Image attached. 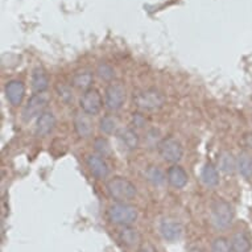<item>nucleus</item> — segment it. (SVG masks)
<instances>
[{
  "instance_id": "obj_32",
  "label": "nucleus",
  "mask_w": 252,
  "mask_h": 252,
  "mask_svg": "<svg viewBox=\"0 0 252 252\" xmlns=\"http://www.w3.org/2000/svg\"><path fill=\"white\" fill-rule=\"evenodd\" d=\"M189 252H205V251H203L202 248L194 247V248H191V250H189Z\"/></svg>"
},
{
  "instance_id": "obj_2",
  "label": "nucleus",
  "mask_w": 252,
  "mask_h": 252,
  "mask_svg": "<svg viewBox=\"0 0 252 252\" xmlns=\"http://www.w3.org/2000/svg\"><path fill=\"white\" fill-rule=\"evenodd\" d=\"M106 189L115 202H129L136 195V186L128 178L120 176L110 178L106 184Z\"/></svg>"
},
{
  "instance_id": "obj_26",
  "label": "nucleus",
  "mask_w": 252,
  "mask_h": 252,
  "mask_svg": "<svg viewBox=\"0 0 252 252\" xmlns=\"http://www.w3.org/2000/svg\"><path fill=\"white\" fill-rule=\"evenodd\" d=\"M96 74L100 79L107 81V82H112L114 77H115V70L107 62H100L99 65L96 66Z\"/></svg>"
},
{
  "instance_id": "obj_28",
  "label": "nucleus",
  "mask_w": 252,
  "mask_h": 252,
  "mask_svg": "<svg viewBox=\"0 0 252 252\" xmlns=\"http://www.w3.org/2000/svg\"><path fill=\"white\" fill-rule=\"evenodd\" d=\"M211 252H232V250L226 238H217L211 243Z\"/></svg>"
},
{
  "instance_id": "obj_6",
  "label": "nucleus",
  "mask_w": 252,
  "mask_h": 252,
  "mask_svg": "<svg viewBox=\"0 0 252 252\" xmlns=\"http://www.w3.org/2000/svg\"><path fill=\"white\" fill-rule=\"evenodd\" d=\"M127 91L123 82L120 81H112L107 85L104 91V104L111 111H119L126 103Z\"/></svg>"
},
{
  "instance_id": "obj_3",
  "label": "nucleus",
  "mask_w": 252,
  "mask_h": 252,
  "mask_svg": "<svg viewBox=\"0 0 252 252\" xmlns=\"http://www.w3.org/2000/svg\"><path fill=\"white\" fill-rule=\"evenodd\" d=\"M235 217L234 207L230 202L222 198H217L211 203L210 218L211 223L217 230H226L231 226Z\"/></svg>"
},
{
  "instance_id": "obj_31",
  "label": "nucleus",
  "mask_w": 252,
  "mask_h": 252,
  "mask_svg": "<svg viewBox=\"0 0 252 252\" xmlns=\"http://www.w3.org/2000/svg\"><path fill=\"white\" fill-rule=\"evenodd\" d=\"M246 140H247V145L250 148H252V135L250 136H246Z\"/></svg>"
},
{
  "instance_id": "obj_10",
  "label": "nucleus",
  "mask_w": 252,
  "mask_h": 252,
  "mask_svg": "<svg viewBox=\"0 0 252 252\" xmlns=\"http://www.w3.org/2000/svg\"><path fill=\"white\" fill-rule=\"evenodd\" d=\"M160 232L166 242L174 243L181 239L184 234V226L176 219H164L160 224Z\"/></svg>"
},
{
  "instance_id": "obj_25",
  "label": "nucleus",
  "mask_w": 252,
  "mask_h": 252,
  "mask_svg": "<svg viewBox=\"0 0 252 252\" xmlns=\"http://www.w3.org/2000/svg\"><path fill=\"white\" fill-rule=\"evenodd\" d=\"M94 151L96 152V155H99L102 157H110L112 153L111 145L108 143V140L106 137L100 136L96 137L95 140H94Z\"/></svg>"
},
{
  "instance_id": "obj_17",
  "label": "nucleus",
  "mask_w": 252,
  "mask_h": 252,
  "mask_svg": "<svg viewBox=\"0 0 252 252\" xmlns=\"http://www.w3.org/2000/svg\"><path fill=\"white\" fill-rule=\"evenodd\" d=\"M118 238H119L120 243L128 248L136 247L141 240L140 232L137 231L136 228H133L132 226H126V227L122 228Z\"/></svg>"
},
{
  "instance_id": "obj_5",
  "label": "nucleus",
  "mask_w": 252,
  "mask_h": 252,
  "mask_svg": "<svg viewBox=\"0 0 252 252\" xmlns=\"http://www.w3.org/2000/svg\"><path fill=\"white\" fill-rule=\"evenodd\" d=\"M157 151L162 160L170 164H177L184 157V147L181 141L173 136H166L158 141Z\"/></svg>"
},
{
  "instance_id": "obj_1",
  "label": "nucleus",
  "mask_w": 252,
  "mask_h": 252,
  "mask_svg": "<svg viewBox=\"0 0 252 252\" xmlns=\"http://www.w3.org/2000/svg\"><path fill=\"white\" fill-rule=\"evenodd\" d=\"M139 213L137 209L128 202H114L107 209V218L116 226H132L136 222Z\"/></svg>"
},
{
  "instance_id": "obj_11",
  "label": "nucleus",
  "mask_w": 252,
  "mask_h": 252,
  "mask_svg": "<svg viewBox=\"0 0 252 252\" xmlns=\"http://www.w3.org/2000/svg\"><path fill=\"white\" fill-rule=\"evenodd\" d=\"M4 93L9 103L12 106H20L25 95L24 83L19 81V79H12L5 85Z\"/></svg>"
},
{
  "instance_id": "obj_23",
  "label": "nucleus",
  "mask_w": 252,
  "mask_h": 252,
  "mask_svg": "<svg viewBox=\"0 0 252 252\" xmlns=\"http://www.w3.org/2000/svg\"><path fill=\"white\" fill-rule=\"evenodd\" d=\"M145 178L153 186H161L165 184V181H168L166 174L156 165H151L147 168V170H145Z\"/></svg>"
},
{
  "instance_id": "obj_22",
  "label": "nucleus",
  "mask_w": 252,
  "mask_h": 252,
  "mask_svg": "<svg viewBox=\"0 0 252 252\" xmlns=\"http://www.w3.org/2000/svg\"><path fill=\"white\" fill-rule=\"evenodd\" d=\"M236 170L244 178L252 177V157L246 152H242L236 157Z\"/></svg>"
},
{
  "instance_id": "obj_13",
  "label": "nucleus",
  "mask_w": 252,
  "mask_h": 252,
  "mask_svg": "<svg viewBox=\"0 0 252 252\" xmlns=\"http://www.w3.org/2000/svg\"><path fill=\"white\" fill-rule=\"evenodd\" d=\"M57 124V119L52 111H45L41 116L37 118V123H36V133L37 136L45 137L49 133L53 132V129L56 128Z\"/></svg>"
},
{
  "instance_id": "obj_27",
  "label": "nucleus",
  "mask_w": 252,
  "mask_h": 252,
  "mask_svg": "<svg viewBox=\"0 0 252 252\" xmlns=\"http://www.w3.org/2000/svg\"><path fill=\"white\" fill-rule=\"evenodd\" d=\"M56 93L60 96V99L65 103H71L73 102V91H71L70 86H67L65 83H57L56 85Z\"/></svg>"
},
{
  "instance_id": "obj_18",
  "label": "nucleus",
  "mask_w": 252,
  "mask_h": 252,
  "mask_svg": "<svg viewBox=\"0 0 252 252\" xmlns=\"http://www.w3.org/2000/svg\"><path fill=\"white\" fill-rule=\"evenodd\" d=\"M217 168H219V170H222L223 173L232 174L236 170V158L231 152L223 151L219 153Z\"/></svg>"
},
{
  "instance_id": "obj_21",
  "label": "nucleus",
  "mask_w": 252,
  "mask_h": 252,
  "mask_svg": "<svg viewBox=\"0 0 252 252\" xmlns=\"http://www.w3.org/2000/svg\"><path fill=\"white\" fill-rule=\"evenodd\" d=\"M202 181L205 182V185L214 188L219 184V173L218 168L213 164V162H206L202 169Z\"/></svg>"
},
{
  "instance_id": "obj_29",
  "label": "nucleus",
  "mask_w": 252,
  "mask_h": 252,
  "mask_svg": "<svg viewBox=\"0 0 252 252\" xmlns=\"http://www.w3.org/2000/svg\"><path fill=\"white\" fill-rule=\"evenodd\" d=\"M147 123V119L145 116L141 114V112H135L132 114V126L136 127V128H143Z\"/></svg>"
},
{
  "instance_id": "obj_16",
  "label": "nucleus",
  "mask_w": 252,
  "mask_h": 252,
  "mask_svg": "<svg viewBox=\"0 0 252 252\" xmlns=\"http://www.w3.org/2000/svg\"><path fill=\"white\" fill-rule=\"evenodd\" d=\"M94 82V74L93 71L87 70V69H82V70L75 71L73 78H71V85L78 89V90L86 91L91 89Z\"/></svg>"
},
{
  "instance_id": "obj_19",
  "label": "nucleus",
  "mask_w": 252,
  "mask_h": 252,
  "mask_svg": "<svg viewBox=\"0 0 252 252\" xmlns=\"http://www.w3.org/2000/svg\"><path fill=\"white\" fill-rule=\"evenodd\" d=\"M232 252H250L251 250V239L243 231L235 232L230 240Z\"/></svg>"
},
{
  "instance_id": "obj_8",
  "label": "nucleus",
  "mask_w": 252,
  "mask_h": 252,
  "mask_svg": "<svg viewBox=\"0 0 252 252\" xmlns=\"http://www.w3.org/2000/svg\"><path fill=\"white\" fill-rule=\"evenodd\" d=\"M79 106H81V110L87 115H98L103 107V99H102L99 91L94 87L83 91L82 96L79 99Z\"/></svg>"
},
{
  "instance_id": "obj_30",
  "label": "nucleus",
  "mask_w": 252,
  "mask_h": 252,
  "mask_svg": "<svg viewBox=\"0 0 252 252\" xmlns=\"http://www.w3.org/2000/svg\"><path fill=\"white\" fill-rule=\"evenodd\" d=\"M137 252H157V251L152 244H144V246H141V247L137 250Z\"/></svg>"
},
{
  "instance_id": "obj_24",
  "label": "nucleus",
  "mask_w": 252,
  "mask_h": 252,
  "mask_svg": "<svg viewBox=\"0 0 252 252\" xmlns=\"http://www.w3.org/2000/svg\"><path fill=\"white\" fill-rule=\"evenodd\" d=\"M119 128V122L115 116L112 115H104L99 120V129L104 135H112L115 133Z\"/></svg>"
},
{
  "instance_id": "obj_4",
  "label": "nucleus",
  "mask_w": 252,
  "mask_h": 252,
  "mask_svg": "<svg viewBox=\"0 0 252 252\" xmlns=\"http://www.w3.org/2000/svg\"><path fill=\"white\" fill-rule=\"evenodd\" d=\"M133 104L140 111H156L165 104V95L157 89H145L133 95Z\"/></svg>"
},
{
  "instance_id": "obj_14",
  "label": "nucleus",
  "mask_w": 252,
  "mask_h": 252,
  "mask_svg": "<svg viewBox=\"0 0 252 252\" xmlns=\"http://www.w3.org/2000/svg\"><path fill=\"white\" fill-rule=\"evenodd\" d=\"M166 178H168V182H169V185L172 188H174V189H182L188 184L189 176H188L186 170L182 166L172 165L168 169Z\"/></svg>"
},
{
  "instance_id": "obj_20",
  "label": "nucleus",
  "mask_w": 252,
  "mask_h": 252,
  "mask_svg": "<svg viewBox=\"0 0 252 252\" xmlns=\"http://www.w3.org/2000/svg\"><path fill=\"white\" fill-rule=\"evenodd\" d=\"M119 139L122 141V144L129 151L139 148L140 145V137L137 135V132L132 128H123L119 131Z\"/></svg>"
},
{
  "instance_id": "obj_7",
  "label": "nucleus",
  "mask_w": 252,
  "mask_h": 252,
  "mask_svg": "<svg viewBox=\"0 0 252 252\" xmlns=\"http://www.w3.org/2000/svg\"><path fill=\"white\" fill-rule=\"evenodd\" d=\"M50 102V96L46 93H38L34 94L28 99L23 110V119L25 122H31L34 118L41 116L46 111V107Z\"/></svg>"
},
{
  "instance_id": "obj_9",
  "label": "nucleus",
  "mask_w": 252,
  "mask_h": 252,
  "mask_svg": "<svg viewBox=\"0 0 252 252\" xmlns=\"http://www.w3.org/2000/svg\"><path fill=\"white\" fill-rule=\"evenodd\" d=\"M86 166L90 170V173L96 178V180H104L110 174V168L108 164L104 160V157L99 155H87L86 156Z\"/></svg>"
},
{
  "instance_id": "obj_15",
  "label": "nucleus",
  "mask_w": 252,
  "mask_h": 252,
  "mask_svg": "<svg viewBox=\"0 0 252 252\" xmlns=\"http://www.w3.org/2000/svg\"><path fill=\"white\" fill-rule=\"evenodd\" d=\"M31 85H32V90L38 94V93H45L46 89L49 87V75L42 67H36L32 71V77H31Z\"/></svg>"
},
{
  "instance_id": "obj_12",
  "label": "nucleus",
  "mask_w": 252,
  "mask_h": 252,
  "mask_svg": "<svg viewBox=\"0 0 252 252\" xmlns=\"http://www.w3.org/2000/svg\"><path fill=\"white\" fill-rule=\"evenodd\" d=\"M73 124H74V129L77 135L79 137L87 139L90 137L94 132V124L91 120L90 115H87L83 111L75 112L74 119H73Z\"/></svg>"
}]
</instances>
